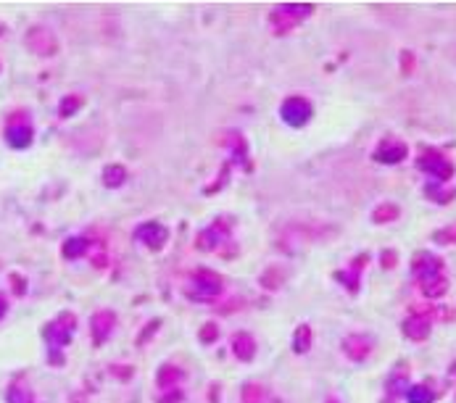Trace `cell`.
<instances>
[{
    "label": "cell",
    "instance_id": "obj_1",
    "mask_svg": "<svg viewBox=\"0 0 456 403\" xmlns=\"http://www.w3.org/2000/svg\"><path fill=\"white\" fill-rule=\"evenodd\" d=\"M309 14H311V5H306V3H283L269 14V24L277 34H285Z\"/></svg>",
    "mask_w": 456,
    "mask_h": 403
},
{
    "label": "cell",
    "instance_id": "obj_4",
    "mask_svg": "<svg viewBox=\"0 0 456 403\" xmlns=\"http://www.w3.org/2000/svg\"><path fill=\"white\" fill-rule=\"evenodd\" d=\"M27 48L37 56H53V53L58 51V42H56V37L48 27H34L29 29L27 34Z\"/></svg>",
    "mask_w": 456,
    "mask_h": 403
},
{
    "label": "cell",
    "instance_id": "obj_3",
    "mask_svg": "<svg viewBox=\"0 0 456 403\" xmlns=\"http://www.w3.org/2000/svg\"><path fill=\"white\" fill-rule=\"evenodd\" d=\"M187 295L193 301H214L221 295V277L214 274V271H195L193 274V282H190V290Z\"/></svg>",
    "mask_w": 456,
    "mask_h": 403
},
{
    "label": "cell",
    "instance_id": "obj_16",
    "mask_svg": "<svg viewBox=\"0 0 456 403\" xmlns=\"http://www.w3.org/2000/svg\"><path fill=\"white\" fill-rule=\"evenodd\" d=\"M182 377H185V371L177 369V367H171V364H167V367L158 369V385L171 387V385H177V382H182Z\"/></svg>",
    "mask_w": 456,
    "mask_h": 403
},
{
    "label": "cell",
    "instance_id": "obj_5",
    "mask_svg": "<svg viewBox=\"0 0 456 403\" xmlns=\"http://www.w3.org/2000/svg\"><path fill=\"white\" fill-rule=\"evenodd\" d=\"M280 117L290 127H304L306 121H309V117H311V106L304 98H287L283 103V108H280Z\"/></svg>",
    "mask_w": 456,
    "mask_h": 403
},
{
    "label": "cell",
    "instance_id": "obj_20",
    "mask_svg": "<svg viewBox=\"0 0 456 403\" xmlns=\"http://www.w3.org/2000/svg\"><path fill=\"white\" fill-rule=\"evenodd\" d=\"M80 106H82V101H80L77 95H69V98H64V103H61L58 114H61V117H71V114H74Z\"/></svg>",
    "mask_w": 456,
    "mask_h": 403
},
{
    "label": "cell",
    "instance_id": "obj_9",
    "mask_svg": "<svg viewBox=\"0 0 456 403\" xmlns=\"http://www.w3.org/2000/svg\"><path fill=\"white\" fill-rule=\"evenodd\" d=\"M5 140L11 148H27L32 143V127L29 124H8L5 127Z\"/></svg>",
    "mask_w": 456,
    "mask_h": 403
},
{
    "label": "cell",
    "instance_id": "obj_13",
    "mask_svg": "<svg viewBox=\"0 0 456 403\" xmlns=\"http://www.w3.org/2000/svg\"><path fill=\"white\" fill-rule=\"evenodd\" d=\"M404 156H406V148L401 143H393V145L388 143V145H383L380 151L374 153V158L383 161V164H396V161H401Z\"/></svg>",
    "mask_w": 456,
    "mask_h": 403
},
{
    "label": "cell",
    "instance_id": "obj_19",
    "mask_svg": "<svg viewBox=\"0 0 456 403\" xmlns=\"http://www.w3.org/2000/svg\"><path fill=\"white\" fill-rule=\"evenodd\" d=\"M406 401L409 403H433L435 401V395H433V393H430L424 385H414V387H409Z\"/></svg>",
    "mask_w": 456,
    "mask_h": 403
},
{
    "label": "cell",
    "instance_id": "obj_2",
    "mask_svg": "<svg viewBox=\"0 0 456 403\" xmlns=\"http://www.w3.org/2000/svg\"><path fill=\"white\" fill-rule=\"evenodd\" d=\"M74 332H77V317L71 311H64L45 327V340L51 343L53 351H61L67 343H71Z\"/></svg>",
    "mask_w": 456,
    "mask_h": 403
},
{
    "label": "cell",
    "instance_id": "obj_22",
    "mask_svg": "<svg viewBox=\"0 0 456 403\" xmlns=\"http://www.w3.org/2000/svg\"><path fill=\"white\" fill-rule=\"evenodd\" d=\"M201 340L203 343H214V340H217V324H214V321H208L201 330Z\"/></svg>",
    "mask_w": 456,
    "mask_h": 403
},
{
    "label": "cell",
    "instance_id": "obj_12",
    "mask_svg": "<svg viewBox=\"0 0 456 403\" xmlns=\"http://www.w3.org/2000/svg\"><path fill=\"white\" fill-rule=\"evenodd\" d=\"M269 401H272V395L264 385L248 382V385L243 387V403H269Z\"/></svg>",
    "mask_w": 456,
    "mask_h": 403
},
{
    "label": "cell",
    "instance_id": "obj_24",
    "mask_svg": "<svg viewBox=\"0 0 456 403\" xmlns=\"http://www.w3.org/2000/svg\"><path fill=\"white\" fill-rule=\"evenodd\" d=\"M71 403H82V398H80V401H77V398H74V401H71Z\"/></svg>",
    "mask_w": 456,
    "mask_h": 403
},
{
    "label": "cell",
    "instance_id": "obj_15",
    "mask_svg": "<svg viewBox=\"0 0 456 403\" xmlns=\"http://www.w3.org/2000/svg\"><path fill=\"white\" fill-rule=\"evenodd\" d=\"M87 248H90L87 237H69L67 243H64V256L67 258H80V256L87 253Z\"/></svg>",
    "mask_w": 456,
    "mask_h": 403
},
{
    "label": "cell",
    "instance_id": "obj_6",
    "mask_svg": "<svg viewBox=\"0 0 456 403\" xmlns=\"http://www.w3.org/2000/svg\"><path fill=\"white\" fill-rule=\"evenodd\" d=\"M135 237L143 243V245H148L151 251H158V248L169 240V232H167V227H164V224L148 221V224H140V230L135 232Z\"/></svg>",
    "mask_w": 456,
    "mask_h": 403
},
{
    "label": "cell",
    "instance_id": "obj_10",
    "mask_svg": "<svg viewBox=\"0 0 456 403\" xmlns=\"http://www.w3.org/2000/svg\"><path fill=\"white\" fill-rule=\"evenodd\" d=\"M5 401L8 403H34V393L27 377H16L11 385H8V393H5Z\"/></svg>",
    "mask_w": 456,
    "mask_h": 403
},
{
    "label": "cell",
    "instance_id": "obj_25",
    "mask_svg": "<svg viewBox=\"0 0 456 403\" xmlns=\"http://www.w3.org/2000/svg\"><path fill=\"white\" fill-rule=\"evenodd\" d=\"M0 32H3V24H0Z\"/></svg>",
    "mask_w": 456,
    "mask_h": 403
},
{
    "label": "cell",
    "instance_id": "obj_18",
    "mask_svg": "<svg viewBox=\"0 0 456 403\" xmlns=\"http://www.w3.org/2000/svg\"><path fill=\"white\" fill-rule=\"evenodd\" d=\"M309 345H311V330L301 324L298 330H296V335H293V351L296 353H306L309 351Z\"/></svg>",
    "mask_w": 456,
    "mask_h": 403
},
{
    "label": "cell",
    "instance_id": "obj_14",
    "mask_svg": "<svg viewBox=\"0 0 456 403\" xmlns=\"http://www.w3.org/2000/svg\"><path fill=\"white\" fill-rule=\"evenodd\" d=\"M343 348H346V353H348L351 358H364V356L370 353V340H367V337H348V340L343 343Z\"/></svg>",
    "mask_w": 456,
    "mask_h": 403
},
{
    "label": "cell",
    "instance_id": "obj_11",
    "mask_svg": "<svg viewBox=\"0 0 456 403\" xmlns=\"http://www.w3.org/2000/svg\"><path fill=\"white\" fill-rule=\"evenodd\" d=\"M232 353H235L240 361H251L256 356V340L248 332H237L232 337Z\"/></svg>",
    "mask_w": 456,
    "mask_h": 403
},
{
    "label": "cell",
    "instance_id": "obj_17",
    "mask_svg": "<svg viewBox=\"0 0 456 403\" xmlns=\"http://www.w3.org/2000/svg\"><path fill=\"white\" fill-rule=\"evenodd\" d=\"M127 180V169L119 167V164H108V167L103 169V182L108 187H119L121 182Z\"/></svg>",
    "mask_w": 456,
    "mask_h": 403
},
{
    "label": "cell",
    "instance_id": "obj_21",
    "mask_svg": "<svg viewBox=\"0 0 456 403\" xmlns=\"http://www.w3.org/2000/svg\"><path fill=\"white\" fill-rule=\"evenodd\" d=\"M406 332H409V337H424L427 335V321H409V324H406Z\"/></svg>",
    "mask_w": 456,
    "mask_h": 403
},
{
    "label": "cell",
    "instance_id": "obj_8",
    "mask_svg": "<svg viewBox=\"0 0 456 403\" xmlns=\"http://www.w3.org/2000/svg\"><path fill=\"white\" fill-rule=\"evenodd\" d=\"M114 324H117V317L114 311H98L93 319H90V330H93V340L95 343H103L106 337L114 332Z\"/></svg>",
    "mask_w": 456,
    "mask_h": 403
},
{
    "label": "cell",
    "instance_id": "obj_23",
    "mask_svg": "<svg viewBox=\"0 0 456 403\" xmlns=\"http://www.w3.org/2000/svg\"><path fill=\"white\" fill-rule=\"evenodd\" d=\"M5 311H8V303H5V295L0 293V319L5 317Z\"/></svg>",
    "mask_w": 456,
    "mask_h": 403
},
{
    "label": "cell",
    "instance_id": "obj_7",
    "mask_svg": "<svg viewBox=\"0 0 456 403\" xmlns=\"http://www.w3.org/2000/svg\"><path fill=\"white\" fill-rule=\"evenodd\" d=\"M230 235V230H227V224L224 221H214L211 227H206L198 240H195V245H198V251H214V248H219L221 243L227 240Z\"/></svg>",
    "mask_w": 456,
    "mask_h": 403
}]
</instances>
